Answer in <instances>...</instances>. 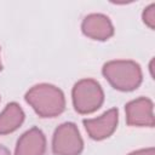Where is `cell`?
I'll list each match as a JSON object with an SVG mask.
<instances>
[{
	"mask_svg": "<svg viewBox=\"0 0 155 155\" xmlns=\"http://www.w3.org/2000/svg\"><path fill=\"white\" fill-rule=\"evenodd\" d=\"M25 101L41 117H54L65 107L63 92L58 87L48 84H40L31 87L25 94Z\"/></svg>",
	"mask_w": 155,
	"mask_h": 155,
	"instance_id": "6da1fadb",
	"label": "cell"
},
{
	"mask_svg": "<svg viewBox=\"0 0 155 155\" xmlns=\"http://www.w3.org/2000/svg\"><path fill=\"white\" fill-rule=\"evenodd\" d=\"M103 75L120 91H132L142 82V70L133 61H111L104 64Z\"/></svg>",
	"mask_w": 155,
	"mask_h": 155,
	"instance_id": "7a4b0ae2",
	"label": "cell"
},
{
	"mask_svg": "<svg viewBox=\"0 0 155 155\" xmlns=\"http://www.w3.org/2000/svg\"><path fill=\"white\" fill-rule=\"evenodd\" d=\"M104 101L101 85L92 79H84L73 88V104L78 113L90 114L97 110Z\"/></svg>",
	"mask_w": 155,
	"mask_h": 155,
	"instance_id": "3957f363",
	"label": "cell"
},
{
	"mask_svg": "<svg viewBox=\"0 0 155 155\" xmlns=\"http://www.w3.org/2000/svg\"><path fill=\"white\" fill-rule=\"evenodd\" d=\"M84 143L78 127L73 122L62 124L53 134L52 150L56 155H79Z\"/></svg>",
	"mask_w": 155,
	"mask_h": 155,
	"instance_id": "277c9868",
	"label": "cell"
},
{
	"mask_svg": "<svg viewBox=\"0 0 155 155\" xmlns=\"http://www.w3.org/2000/svg\"><path fill=\"white\" fill-rule=\"evenodd\" d=\"M126 121L130 126H154L153 102L145 97L137 98L126 104Z\"/></svg>",
	"mask_w": 155,
	"mask_h": 155,
	"instance_id": "5b68a950",
	"label": "cell"
},
{
	"mask_svg": "<svg viewBox=\"0 0 155 155\" xmlns=\"http://www.w3.org/2000/svg\"><path fill=\"white\" fill-rule=\"evenodd\" d=\"M84 125L92 139L108 138L117 126V109H110L97 119L84 120Z\"/></svg>",
	"mask_w": 155,
	"mask_h": 155,
	"instance_id": "8992f818",
	"label": "cell"
},
{
	"mask_svg": "<svg viewBox=\"0 0 155 155\" xmlns=\"http://www.w3.org/2000/svg\"><path fill=\"white\" fill-rule=\"evenodd\" d=\"M82 33L93 40H108L114 34L110 19L101 13H92L85 17L81 24Z\"/></svg>",
	"mask_w": 155,
	"mask_h": 155,
	"instance_id": "52a82bcc",
	"label": "cell"
},
{
	"mask_svg": "<svg viewBox=\"0 0 155 155\" xmlns=\"http://www.w3.org/2000/svg\"><path fill=\"white\" fill-rule=\"evenodd\" d=\"M46 139L41 130L33 127L24 132L17 142L15 155H44Z\"/></svg>",
	"mask_w": 155,
	"mask_h": 155,
	"instance_id": "ba28073f",
	"label": "cell"
},
{
	"mask_svg": "<svg viewBox=\"0 0 155 155\" xmlns=\"http://www.w3.org/2000/svg\"><path fill=\"white\" fill-rule=\"evenodd\" d=\"M24 120V113L17 103H10L0 114V134H7L17 130Z\"/></svg>",
	"mask_w": 155,
	"mask_h": 155,
	"instance_id": "9c48e42d",
	"label": "cell"
},
{
	"mask_svg": "<svg viewBox=\"0 0 155 155\" xmlns=\"http://www.w3.org/2000/svg\"><path fill=\"white\" fill-rule=\"evenodd\" d=\"M143 21H144V23L150 29L155 28V4H151L150 6H148L144 10V12H143Z\"/></svg>",
	"mask_w": 155,
	"mask_h": 155,
	"instance_id": "30bf717a",
	"label": "cell"
},
{
	"mask_svg": "<svg viewBox=\"0 0 155 155\" xmlns=\"http://www.w3.org/2000/svg\"><path fill=\"white\" fill-rule=\"evenodd\" d=\"M128 155H155V149L154 148H148V149H140L137 151H133Z\"/></svg>",
	"mask_w": 155,
	"mask_h": 155,
	"instance_id": "8fae6325",
	"label": "cell"
},
{
	"mask_svg": "<svg viewBox=\"0 0 155 155\" xmlns=\"http://www.w3.org/2000/svg\"><path fill=\"white\" fill-rule=\"evenodd\" d=\"M0 155H10L8 151H7V149L4 148L2 145H0Z\"/></svg>",
	"mask_w": 155,
	"mask_h": 155,
	"instance_id": "7c38bea8",
	"label": "cell"
},
{
	"mask_svg": "<svg viewBox=\"0 0 155 155\" xmlns=\"http://www.w3.org/2000/svg\"><path fill=\"white\" fill-rule=\"evenodd\" d=\"M0 70H1V62H0Z\"/></svg>",
	"mask_w": 155,
	"mask_h": 155,
	"instance_id": "4fadbf2b",
	"label": "cell"
}]
</instances>
